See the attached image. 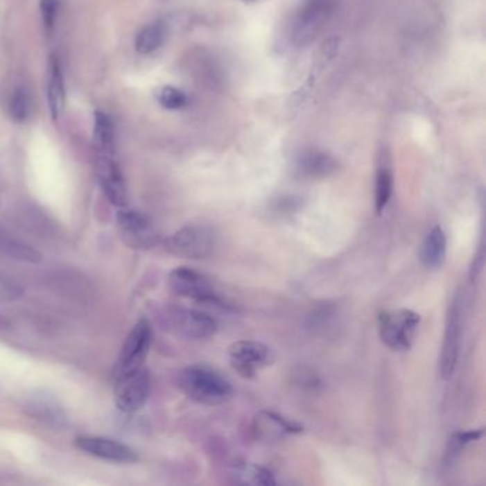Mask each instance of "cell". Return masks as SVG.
<instances>
[{
    "label": "cell",
    "instance_id": "cell-1",
    "mask_svg": "<svg viewBox=\"0 0 486 486\" xmlns=\"http://www.w3.org/2000/svg\"><path fill=\"white\" fill-rule=\"evenodd\" d=\"M177 383L190 399L202 405H221L234 395L232 382L207 365L186 367L178 374Z\"/></svg>",
    "mask_w": 486,
    "mask_h": 486
},
{
    "label": "cell",
    "instance_id": "cell-2",
    "mask_svg": "<svg viewBox=\"0 0 486 486\" xmlns=\"http://www.w3.org/2000/svg\"><path fill=\"white\" fill-rule=\"evenodd\" d=\"M336 8L337 0H304L291 21V42L295 46L310 44L334 15Z\"/></svg>",
    "mask_w": 486,
    "mask_h": 486
},
{
    "label": "cell",
    "instance_id": "cell-3",
    "mask_svg": "<svg viewBox=\"0 0 486 486\" xmlns=\"http://www.w3.org/2000/svg\"><path fill=\"white\" fill-rule=\"evenodd\" d=\"M421 324V315L413 310L399 309L378 315L381 341L390 349L408 351L413 347Z\"/></svg>",
    "mask_w": 486,
    "mask_h": 486
},
{
    "label": "cell",
    "instance_id": "cell-4",
    "mask_svg": "<svg viewBox=\"0 0 486 486\" xmlns=\"http://www.w3.org/2000/svg\"><path fill=\"white\" fill-rule=\"evenodd\" d=\"M216 234L207 225L190 224L177 229L164 241L168 254L180 259L204 260L214 251Z\"/></svg>",
    "mask_w": 486,
    "mask_h": 486
},
{
    "label": "cell",
    "instance_id": "cell-5",
    "mask_svg": "<svg viewBox=\"0 0 486 486\" xmlns=\"http://www.w3.org/2000/svg\"><path fill=\"white\" fill-rule=\"evenodd\" d=\"M168 286L177 295L196 301L198 304L224 306V309L227 306V304H223L211 281L193 268H174L168 274Z\"/></svg>",
    "mask_w": 486,
    "mask_h": 486
},
{
    "label": "cell",
    "instance_id": "cell-6",
    "mask_svg": "<svg viewBox=\"0 0 486 486\" xmlns=\"http://www.w3.org/2000/svg\"><path fill=\"white\" fill-rule=\"evenodd\" d=\"M153 342V329L147 320H140L125 337L117 363L113 370V379L124 376L143 367Z\"/></svg>",
    "mask_w": 486,
    "mask_h": 486
},
{
    "label": "cell",
    "instance_id": "cell-7",
    "mask_svg": "<svg viewBox=\"0 0 486 486\" xmlns=\"http://www.w3.org/2000/svg\"><path fill=\"white\" fill-rule=\"evenodd\" d=\"M166 325L174 336L191 341L209 340L217 332V322L211 315L182 306L167 311Z\"/></svg>",
    "mask_w": 486,
    "mask_h": 486
},
{
    "label": "cell",
    "instance_id": "cell-8",
    "mask_svg": "<svg viewBox=\"0 0 486 486\" xmlns=\"http://www.w3.org/2000/svg\"><path fill=\"white\" fill-rule=\"evenodd\" d=\"M229 364L243 378H254L260 370L267 368L275 360L274 351L259 341L241 340L228 347Z\"/></svg>",
    "mask_w": 486,
    "mask_h": 486
},
{
    "label": "cell",
    "instance_id": "cell-9",
    "mask_svg": "<svg viewBox=\"0 0 486 486\" xmlns=\"http://www.w3.org/2000/svg\"><path fill=\"white\" fill-rule=\"evenodd\" d=\"M150 388V375L144 367L114 379L116 406L125 414L140 411L148 399Z\"/></svg>",
    "mask_w": 486,
    "mask_h": 486
},
{
    "label": "cell",
    "instance_id": "cell-10",
    "mask_svg": "<svg viewBox=\"0 0 486 486\" xmlns=\"http://www.w3.org/2000/svg\"><path fill=\"white\" fill-rule=\"evenodd\" d=\"M120 236L125 245L134 250H148L160 243V236L151 220L136 210H121L117 214Z\"/></svg>",
    "mask_w": 486,
    "mask_h": 486
},
{
    "label": "cell",
    "instance_id": "cell-11",
    "mask_svg": "<svg viewBox=\"0 0 486 486\" xmlns=\"http://www.w3.org/2000/svg\"><path fill=\"white\" fill-rule=\"evenodd\" d=\"M460 341H462V310H460V302L455 300L449 306L444 345L440 356V374L444 379H449L456 368Z\"/></svg>",
    "mask_w": 486,
    "mask_h": 486
},
{
    "label": "cell",
    "instance_id": "cell-12",
    "mask_svg": "<svg viewBox=\"0 0 486 486\" xmlns=\"http://www.w3.org/2000/svg\"><path fill=\"white\" fill-rule=\"evenodd\" d=\"M76 448L100 459L119 464H133L137 460V453L133 448L123 442L105 437H80L76 440Z\"/></svg>",
    "mask_w": 486,
    "mask_h": 486
},
{
    "label": "cell",
    "instance_id": "cell-13",
    "mask_svg": "<svg viewBox=\"0 0 486 486\" xmlns=\"http://www.w3.org/2000/svg\"><path fill=\"white\" fill-rule=\"evenodd\" d=\"M302 431L304 429L300 424L270 411L259 413L251 424L254 438L261 442L279 441L288 437V435L301 433Z\"/></svg>",
    "mask_w": 486,
    "mask_h": 486
},
{
    "label": "cell",
    "instance_id": "cell-14",
    "mask_svg": "<svg viewBox=\"0 0 486 486\" xmlns=\"http://www.w3.org/2000/svg\"><path fill=\"white\" fill-rule=\"evenodd\" d=\"M98 182L103 193L109 198L113 206L124 207L127 201V193L121 171L117 163L113 160V156L100 155L97 163Z\"/></svg>",
    "mask_w": 486,
    "mask_h": 486
},
{
    "label": "cell",
    "instance_id": "cell-15",
    "mask_svg": "<svg viewBox=\"0 0 486 486\" xmlns=\"http://www.w3.org/2000/svg\"><path fill=\"white\" fill-rule=\"evenodd\" d=\"M446 236L441 225H435L426 234L421 247V261L428 270L442 267L446 257Z\"/></svg>",
    "mask_w": 486,
    "mask_h": 486
},
{
    "label": "cell",
    "instance_id": "cell-16",
    "mask_svg": "<svg viewBox=\"0 0 486 486\" xmlns=\"http://www.w3.org/2000/svg\"><path fill=\"white\" fill-rule=\"evenodd\" d=\"M227 476L229 478V482L237 485L271 486L277 483L274 475L267 468L248 462H236L229 467Z\"/></svg>",
    "mask_w": 486,
    "mask_h": 486
},
{
    "label": "cell",
    "instance_id": "cell-17",
    "mask_svg": "<svg viewBox=\"0 0 486 486\" xmlns=\"http://www.w3.org/2000/svg\"><path fill=\"white\" fill-rule=\"evenodd\" d=\"M0 255H5V257H9L20 263H31V264L40 263L43 259L39 250H36L28 243H23L12 237L9 233L5 232L3 228H0Z\"/></svg>",
    "mask_w": 486,
    "mask_h": 486
},
{
    "label": "cell",
    "instance_id": "cell-18",
    "mask_svg": "<svg viewBox=\"0 0 486 486\" xmlns=\"http://www.w3.org/2000/svg\"><path fill=\"white\" fill-rule=\"evenodd\" d=\"M47 100L52 117L58 120L64 107V85L60 70V63L56 56L50 58V74L47 86Z\"/></svg>",
    "mask_w": 486,
    "mask_h": 486
},
{
    "label": "cell",
    "instance_id": "cell-19",
    "mask_svg": "<svg viewBox=\"0 0 486 486\" xmlns=\"http://www.w3.org/2000/svg\"><path fill=\"white\" fill-rule=\"evenodd\" d=\"M300 171L304 175H309L313 178H321L327 177L331 173H334L337 168L336 160L329 157L325 153L313 151L304 155L298 162Z\"/></svg>",
    "mask_w": 486,
    "mask_h": 486
},
{
    "label": "cell",
    "instance_id": "cell-20",
    "mask_svg": "<svg viewBox=\"0 0 486 486\" xmlns=\"http://www.w3.org/2000/svg\"><path fill=\"white\" fill-rule=\"evenodd\" d=\"M167 29L166 24L162 21L151 23L148 26L140 31L136 37V50L139 53L147 55L157 50L166 40Z\"/></svg>",
    "mask_w": 486,
    "mask_h": 486
},
{
    "label": "cell",
    "instance_id": "cell-21",
    "mask_svg": "<svg viewBox=\"0 0 486 486\" xmlns=\"http://www.w3.org/2000/svg\"><path fill=\"white\" fill-rule=\"evenodd\" d=\"M394 190V175L388 166H381L376 171L375 177V196H374V204L376 214H381L388 202L391 200Z\"/></svg>",
    "mask_w": 486,
    "mask_h": 486
},
{
    "label": "cell",
    "instance_id": "cell-22",
    "mask_svg": "<svg viewBox=\"0 0 486 486\" xmlns=\"http://www.w3.org/2000/svg\"><path fill=\"white\" fill-rule=\"evenodd\" d=\"M94 143L100 151V155L113 156L114 139H113V124L107 114L96 113L94 117Z\"/></svg>",
    "mask_w": 486,
    "mask_h": 486
},
{
    "label": "cell",
    "instance_id": "cell-23",
    "mask_svg": "<svg viewBox=\"0 0 486 486\" xmlns=\"http://www.w3.org/2000/svg\"><path fill=\"white\" fill-rule=\"evenodd\" d=\"M483 437V429H471V431H465V432H455L452 437L448 441L446 445V451H445V464L451 465L453 460L458 458V455L460 453L465 446H468L469 444L480 440Z\"/></svg>",
    "mask_w": 486,
    "mask_h": 486
},
{
    "label": "cell",
    "instance_id": "cell-24",
    "mask_svg": "<svg viewBox=\"0 0 486 486\" xmlns=\"http://www.w3.org/2000/svg\"><path fill=\"white\" fill-rule=\"evenodd\" d=\"M159 103L167 110H180L187 106V96L173 86H163L157 90Z\"/></svg>",
    "mask_w": 486,
    "mask_h": 486
},
{
    "label": "cell",
    "instance_id": "cell-25",
    "mask_svg": "<svg viewBox=\"0 0 486 486\" xmlns=\"http://www.w3.org/2000/svg\"><path fill=\"white\" fill-rule=\"evenodd\" d=\"M31 113V100L23 89H16L10 98V114L17 123L26 121Z\"/></svg>",
    "mask_w": 486,
    "mask_h": 486
},
{
    "label": "cell",
    "instance_id": "cell-26",
    "mask_svg": "<svg viewBox=\"0 0 486 486\" xmlns=\"http://www.w3.org/2000/svg\"><path fill=\"white\" fill-rule=\"evenodd\" d=\"M40 9H42V16H43L46 28L52 29L56 20V13H58V0H42Z\"/></svg>",
    "mask_w": 486,
    "mask_h": 486
},
{
    "label": "cell",
    "instance_id": "cell-27",
    "mask_svg": "<svg viewBox=\"0 0 486 486\" xmlns=\"http://www.w3.org/2000/svg\"><path fill=\"white\" fill-rule=\"evenodd\" d=\"M240 2H243V3H254V2H259V0H240Z\"/></svg>",
    "mask_w": 486,
    "mask_h": 486
}]
</instances>
